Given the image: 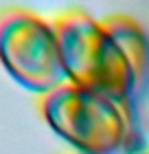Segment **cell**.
<instances>
[{
    "mask_svg": "<svg viewBox=\"0 0 149 154\" xmlns=\"http://www.w3.org/2000/svg\"><path fill=\"white\" fill-rule=\"evenodd\" d=\"M42 115L48 128L79 154L145 152V137L136 110L94 90L66 82L42 97Z\"/></svg>",
    "mask_w": 149,
    "mask_h": 154,
    "instance_id": "cell-1",
    "label": "cell"
},
{
    "mask_svg": "<svg viewBox=\"0 0 149 154\" xmlns=\"http://www.w3.org/2000/svg\"><path fill=\"white\" fill-rule=\"evenodd\" d=\"M66 82L94 90L136 110V84L123 48L108 26L88 13L73 11L55 22Z\"/></svg>",
    "mask_w": 149,
    "mask_h": 154,
    "instance_id": "cell-2",
    "label": "cell"
},
{
    "mask_svg": "<svg viewBox=\"0 0 149 154\" xmlns=\"http://www.w3.org/2000/svg\"><path fill=\"white\" fill-rule=\"evenodd\" d=\"M0 64L20 86L42 97L66 84L55 24L26 9L0 13Z\"/></svg>",
    "mask_w": 149,
    "mask_h": 154,
    "instance_id": "cell-3",
    "label": "cell"
},
{
    "mask_svg": "<svg viewBox=\"0 0 149 154\" xmlns=\"http://www.w3.org/2000/svg\"><path fill=\"white\" fill-rule=\"evenodd\" d=\"M103 24L114 35V40L118 42V46L123 48L125 57L130 62L134 84H136V99H140L149 90V33L134 18L127 16L105 18Z\"/></svg>",
    "mask_w": 149,
    "mask_h": 154,
    "instance_id": "cell-4",
    "label": "cell"
},
{
    "mask_svg": "<svg viewBox=\"0 0 149 154\" xmlns=\"http://www.w3.org/2000/svg\"><path fill=\"white\" fill-rule=\"evenodd\" d=\"M143 154H149V152H143Z\"/></svg>",
    "mask_w": 149,
    "mask_h": 154,
    "instance_id": "cell-5",
    "label": "cell"
}]
</instances>
